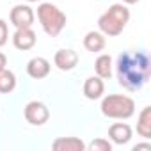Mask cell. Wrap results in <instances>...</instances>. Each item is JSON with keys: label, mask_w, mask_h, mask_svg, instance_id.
Wrapping results in <instances>:
<instances>
[{"label": "cell", "mask_w": 151, "mask_h": 151, "mask_svg": "<svg viewBox=\"0 0 151 151\" xmlns=\"http://www.w3.org/2000/svg\"><path fill=\"white\" fill-rule=\"evenodd\" d=\"M151 75V59L147 52H123L116 62V77L123 89L140 91Z\"/></svg>", "instance_id": "cell-1"}, {"label": "cell", "mask_w": 151, "mask_h": 151, "mask_svg": "<svg viewBox=\"0 0 151 151\" xmlns=\"http://www.w3.org/2000/svg\"><path fill=\"white\" fill-rule=\"evenodd\" d=\"M130 22V9L126 7V4H112L100 18H98V29L103 36L114 37L119 36L126 23Z\"/></svg>", "instance_id": "cell-2"}, {"label": "cell", "mask_w": 151, "mask_h": 151, "mask_svg": "<svg viewBox=\"0 0 151 151\" xmlns=\"http://www.w3.org/2000/svg\"><path fill=\"white\" fill-rule=\"evenodd\" d=\"M37 20L50 37H57L68 23L66 14L52 2H43L37 6Z\"/></svg>", "instance_id": "cell-3"}, {"label": "cell", "mask_w": 151, "mask_h": 151, "mask_svg": "<svg viewBox=\"0 0 151 151\" xmlns=\"http://www.w3.org/2000/svg\"><path fill=\"white\" fill-rule=\"evenodd\" d=\"M101 114L110 119H130L135 114V101L126 94H109L101 100Z\"/></svg>", "instance_id": "cell-4"}, {"label": "cell", "mask_w": 151, "mask_h": 151, "mask_svg": "<svg viewBox=\"0 0 151 151\" xmlns=\"http://www.w3.org/2000/svg\"><path fill=\"white\" fill-rule=\"evenodd\" d=\"M23 116H25L27 123H30V124H34V126H43V124L48 123V119H50V110H48V107H46L43 101L34 100V101H29V103L25 105Z\"/></svg>", "instance_id": "cell-5"}, {"label": "cell", "mask_w": 151, "mask_h": 151, "mask_svg": "<svg viewBox=\"0 0 151 151\" xmlns=\"http://www.w3.org/2000/svg\"><path fill=\"white\" fill-rule=\"evenodd\" d=\"M11 23L16 27V29H22V27H32L34 25V20H36V14L32 11L30 6L27 4H18L11 9Z\"/></svg>", "instance_id": "cell-6"}, {"label": "cell", "mask_w": 151, "mask_h": 151, "mask_svg": "<svg viewBox=\"0 0 151 151\" xmlns=\"http://www.w3.org/2000/svg\"><path fill=\"white\" fill-rule=\"evenodd\" d=\"M37 43V37H36V32L32 30V27H22V29H16V32L13 34V45L16 50H22V52H27V50H32Z\"/></svg>", "instance_id": "cell-7"}, {"label": "cell", "mask_w": 151, "mask_h": 151, "mask_svg": "<svg viewBox=\"0 0 151 151\" xmlns=\"http://www.w3.org/2000/svg\"><path fill=\"white\" fill-rule=\"evenodd\" d=\"M53 64L60 71H71L78 64V53L75 50H71V48H60L53 55Z\"/></svg>", "instance_id": "cell-8"}, {"label": "cell", "mask_w": 151, "mask_h": 151, "mask_svg": "<svg viewBox=\"0 0 151 151\" xmlns=\"http://www.w3.org/2000/svg\"><path fill=\"white\" fill-rule=\"evenodd\" d=\"M50 60L45 59V57H32L29 62H27V75L34 80H41V78H46L50 75Z\"/></svg>", "instance_id": "cell-9"}, {"label": "cell", "mask_w": 151, "mask_h": 151, "mask_svg": "<svg viewBox=\"0 0 151 151\" xmlns=\"http://www.w3.org/2000/svg\"><path fill=\"white\" fill-rule=\"evenodd\" d=\"M132 135H133V130H132V126L126 124V123H114V124H110V128H109V139H110L114 144H119V146L128 144L130 139H132Z\"/></svg>", "instance_id": "cell-10"}, {"label": "cell", "mask_w": 151, "mask_h": 151, "mask_svg": "<svg viewBox=\"0 0 151 151\" xmlns=\"http://www.w3.org/2000/svg\"><path fill=\"white\" fill-rule=\"evenodd\" d=\"M86 142L78 137H59L52 142L53 151H86Z\"/></svg>", "instance_id": "cell-11"}, {"label": "cell", "mask_w": 151, "mask_h": 151, "mask_svg": "<svg viewBox=\"0 0 151 151\" xmlns=\"http://www.w3.org/2000/svg\"><path fill=\"white\" fill-rule=\"evenodd\" d=\"M105 93V84L103 78L100 77H89L84 82V96L87 100H100Z\"/></svg>", "instance_id": "cell-12"}, {"label": "cell", "mask_w": 151, "mask_h": 151, "mask_svg": "<svg viewBox=\"0 0 151 151\" xmlns=\"http://www.w3.org/2000/svg\"><path fill=\"white\" fill-rule=\"evenodd\" d=\"M105 45H107V39H105V36L100 30H91L84 37V48L87 52H93V53L101 52L105 48Z\"/></svg>", "instance_id": "cell-13"}, {"label": "cell", "mask_w": 151, "mask_h": 151, "mask_svg": "<svg viewBox=\"0 0 151 151\" xmlns=\"http://www.w3.org/2000/svg\"><path fill=\"white\" fill-rule=\"evenodd\" d=\"M137 133L144 139L151 137V107H144L137 117Z\"/></svg>", "instance_id": "cell-14"}, {"label": "cell", "mask_w": 151, "mask_h": 151, "mask_svg": "<svg viewBox=\"0 0 151 151\" xmlns=\"http://www.w3.org/2000/svg\"><path fill=\"white\" fill-rule=\"evenodd\" d=\"M94 71H96V77L100 78H110L112 77V57L109 53H101L98 55L96 62H94Z\"/></svg>", "instance_id": "cell-15"}, {"label": "cell", "mask_w": 151, "mask_h": 151, "mask_svg": "<svg viewBox=\"0 0 151 151\" xmlns=\"http://www.w3.org/2000/svg\"><path fill=\"white\" fill-rule=\"evenodd\" d=\"M16 87V75L11 71V69H2L0 71V93L2 94H7V93H13Z\"/></svg>", "instance_id": "cell-16"}, {"label": "cell", "mask_w": 151, "mask_h": 151, "mask_svg": "<svg viewBox=\"0 0 151 151\" xmlns=\"http://www.w3.org/2000/svg\"><path fill=\"white\" fill-rule=\"evenodd\" d=\"M86 149H89V151H112V142H110L109 139L98 137V139H94L89 146H86Z\"/></svg>", "instance_id": "cell-17"}, {"label": "cell", "mask_w": 151, "mask_h": 151, "mask_svg": "<svg viewBox=\"0 0 151 151\" xmlns=\"http://www.w3.org/2000/svg\"><path fill=\"white\" fill-rule=\"evenodd\" d=\"M7 41H9V29H7L6 20L0 18V48L6 46V45H7Z\"/></svg>", "instance_id": "cell-18"}, {"label": "cell", "mask_w": 151, "mask_h": 151, "mask_svg": "<svg viewBox=\"0 0 151 151\" xmlns=\"http://www.w3.org/2000/svg\"><path fill=\"white\" fill-rule=\"evenodd\" d=\"M6 66H7V57H6V53L0 52V71L6 69Z\"/></svg>", "instance_id": "cell-19"}, {"label": "cell", "mask_w": 151, "mask_h": 151, "mask_svg": "<svg viewBox=\"0 0 151 151\" xmlns=\"http://www.w3.org/2000/svg\"><path fill=\"white\" fill-rule=\"evenodd\" d=\"M139 149H151V144H149V142H144V144L133 146V151H139Z\"/></svg>", "instance_id": "cell-20"}, {"label": "cell", "mask_w": 151, "mask_h": 151, "mask_svg": "<svg viewBox=\"0 0 151 151\" xmlns=\"http://www.w3.org/2000/svg\"><path fill=\"white\" fill-rule=\"evenodd\" d=\"M137 2H139V0H123V4H126V6H133Z\"/></svg>", "instance_id": "cell-21"}, {"label": "cell", "mask_w": 151, "mask_h": 151, "mask_svg": "<svg viewBox=\"0 0 151 151\" xmlns=\"http://www.w3.org/2000/svg\"><path fill=\"white\" fill-rule=\"evenodd\" d=\"M27 2H39V0H27Z\"/></svg>", "instance_id": "cell-22"}]
</instances>
